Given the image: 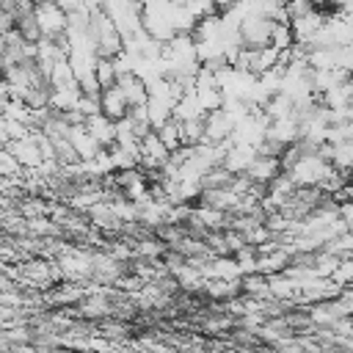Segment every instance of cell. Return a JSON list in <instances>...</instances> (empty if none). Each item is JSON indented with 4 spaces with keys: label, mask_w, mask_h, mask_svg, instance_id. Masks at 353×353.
<instances>
[{
    "label": "cell",
    "mask_w": 353,
    "mask_h": 353,
    "mask_svg": "<svg viewBox=\"0 0 353 353\" xmlns=\"http://www.w3.org/2000/svg\"><path fill=\"white\" fill-rule=\"evenodd\" d=\"M331 171H334V165H331L325 157H320L314 149H303V152L295 157V163H292L290 168H284V174L295 182V188L320 185Z\"/></svg>",
    "instance_id": "obj_1"
},
{
    "label": "cell",
    "mask_w": 353,
    "mask_h": 353,
    "mask_svg": "<svg viewBox=\"0 0 353 353\" xmlns=\"http://www.w3.org/2000/svg\"><path fill=\"white\" fill-rule=\"evenodd\" d=\"M33 19H36L41 36H61L66 28V11L61 6H55L52 0L33 3Z\"/></svg>",
    "instance_id": "obj_2"
},
{
    "label": "cell",
    "mask_w": 353,
    "mask_h": 353,
    "mask_svg": "<svg viewBox=\"0 0 353 353\" xmlns=\"http://www.w3.org/2000/svg\"><path fill=\"white\" fill-rule=\"evenodd\" d=\"M276 19L270 17H262V14H245L240 19V41L243 47H259V44H268V36H270V28H273Z\"/></svg>",
    "instance_id": "obj_3"
},
{
    "label": "cell",
    "mask_w": 353,
    "mask_h": 353,
    "mask_svg": "<svg viewBox=\"0 0 353 353\" xmlns=\"http://www.w3.org/2000/svg\"><path fill=\"white\" fill-rule=\"evenodd\" d=\"M298 135H301V127H298L295 113H290V116H279V119H268L265 138H268L270 143H276L279 149H284L287 143H295Z\"/></svg>",
    "instance_id": "obj_4"
},
{
    "label": "cell",
    "mask_w": 353,
    "mask_h": 353,
    "mask_svg": "<svg viewBox=\"0 0 353 353\" xmlns=\"http://www.w3.org/2000/svg\"><path fill=\"white\" fill-rule=\"evenodd\" d=\"M232 127H234V119H232L226 110L215 108V110H207V113H204V141L218 143V141L229 138Z\"/></svg>",
    "instance_id": "obj_5"
},
{
    "label": "cell",
    "mask_w": 353,
    "mask_h": 353,
    "mask_svg": "<svg viewBox=\"0 0 353 353\" xmlns=\"http://www.w3.org/2000/svg\"><path fill=\"white\" fill-rule=\"evenodd\" d=\"M281 171V165H279V157L276 154H254V160L248 163V168L243 171L254 185H268L276 174Z\"/></svg>",
    "instance_id": "obj_6"
},
{
    "label": "cell",
    "mask_w": 353,
    "mask_h": 353,
    "mask_svg": "<svg viewBox=\"0 0 353 353\" xmlns=\"http://www.w3.org/2000/svg\"><path fill=\"white\" fill-rule=\"evenodd\" d=\"M97 99H99V110H102L108 119H113V121L121 119V116H127V110H130V105H127V99H124V94H121V88H119L116 83L99 88Z\"/></svg>",
    "instance_id": "obj_7"
},
{
    "label": "cell",
    "mask_w": 353,
    "mask_h": 353,
    "mask_svg": "<svg viewBox=\"0 0 353 353\" xmlns=\"http://www.w3.org/2000/svg\"><path fill=\"white\" fill-rule=\"evenodd\" d=\"M6 146L11 149V154L17 157V163L22 165V171H33V168L44 160L41 152H39V143L33 141V135H25V138H19V141H8Z\"/></svg>",
    "instance_id": "obj_8"
},
{
    "label": "cell",
    "mask_w": 353,
    "mask_h": 353,
    "mask_svg": "<svg viewBox=\"0 0 353 353\" xmlns=\"http://www.w3.org/2000/svg\"><path fill=\"white\" fill-rule=\"evenodd\" d=\"M66 138H69V143H72V149H74V154H77V160H88V157H94L102 146H99V141L83 127V124H69V132H66Z\"/></svg>",
    "instance_id": "obj_9"
},
{
    "label": "cell",
    "mask_w": 353,
    "mask_h": 353,
    "mask_svg": "<svg viewBox=\"0 0 353 353\" xmlns=\"http://www.w3.org/2000/svg\"><path fill=\"white\" fill-rule=\"evenodd\" d=\"M83 127L99 141V146L102 149H108V146H113V135H116V121L113 119H108L102 110H97V113H91V116H85L83 119Z\"/></svg>",
    "instance_id": "obj_10"
},
{
    "label": "cell",
    "mask_w": 353,
    "mask_h": 353,
    "mask_svg": "<svg viewBox=\"0 0 353 353\" xmlns=\"http://www.w3.org/2000/svg\"><path fill=\"white\" fill-rule=\"evenodd\" d=\"M254 154H256V149H254V146L232 143V146L223 152V157H221V163H218V165H223L229 174H243V171L248 168V163L254 160Z\"/></svg>",
    "instance_id": "obj_11"
},
{
    "label": "cell",
    "mask_w": 353,
    "mask_h": 353,
    "mask_svg": "<svg viewBox=\"0 0 353 353\" xmlns=\"http://www.w3.org/2000/svg\"><path fill=\"white\" fill-rule=\"evenodd\" d=\"M116 85L121 88V94H124V99H127V105H130V108H135V105H143V102H146V85H143V80H141V77H135L132 72L119 74V77H116Z\"/></svg>",
    "instance_id": "obj_12"
},
{
    "label": "cell",
    "mask_w": 353,
    "mask_h": 353,
    "mask_svg": "<svg viewBox=\"0 0 353 353\" xmlns=\"http://www.w3.org/2000/svg\"><path fill=\"white\" fill-rule=\"evenodd\" d=\"M328 163H331L336 171L347 174V171H350V163H353V141L347 138V141H336V143H331Z\"/></svg>",
    "instance_id": "obj_13"
},
{
    "label": "cell",
    "mask_w": 353,
    "mask_h": 353,
    "mask_svg": "<svg viewBox=\"0 0 353 353\" xmlns=\"http://www.w3.org/2000/svg\"><path fill=\"white\" fill-rule=\"evenodd\" d=\"M268 44L276 47V50H290L295 44V36H292V28H290V19H276L273 28H270V36H268Z\"/></svg>",
    "instance_id": "obj_14"
},
{
    "label": "cell",
    "mask_w": 353,
    "mask_h": 353,
    "mask_svg": "<svg viewBox=\"0 0 353 353\" xmlns=\"http://www.w3.org/2000/svg\"><path fill=\"white\" fill-rule=\"evenodd\" d=\"M72 83H74V72H72L69 61L66 58H58L50 66V72H47V85L50 88H63V85H72Z\"/></svg>",
    "instance_id": "obj_15"
},
{
    "label": "cell",
    "mask_w": 353,
    "mask_h": 353,
    "mask_svg": "<svg viewBox=\"0 0 353 353\" xmlns=\"http://www.w3.org/2000/svg\"><path fill=\"white\" fill-rule=\"evenodd\" d=\"M157 138L163 141V146L168 149V152H174L179 143H182V132H179V121L176 119H168V121H163L157 130Z\"/></svg>",
    "instance_id": "obj_16"
},
{
    "label": "cell",
    "mask_w": 353,
    "mask_h": 353,
    "mask_svg": "<svg viewBox=\"0 0 353 353\" xmlns=\"http://www.w3.org/2000/svg\"><path fill=\"white\" fill-rule=\"evenodd\" d=\"M94 77H97L99 88L113 85V83H116V69H113V61H110V58H105V55H97V63H94Z\"/></svg>",
    "instance_id": "obj_17"
},
{
    "label": "cell",
    "mask_w": 353,
    "mask_h": 353,
    "mask_svg": "<svg viewBox=\"0 0 353 353\" xmlns=\"http://www.w3.org/2000/svg\"><path fill=\"white\" fill-rule=\"evenodd\" d=\"M328 279H331L334 284H339V287L350 284V281H353V259H350V256H342V259L336 262V268L331 270Z\"/></svg>",
    "instance_id": "obj_18"
},
{
    "label": "cell",
    "mask_w": 353,
    "mask_h": 353,
    "mask_svg": "<svg viewBox=\"0 0 353 353\" xmlns=\"http://www.w3.org/2000/svg\"><path fill=\"white\" fill-rule=\"evenodd\" d=\"M22 165L17 163V157L11 154L8 146H0V176H22Z\"/></svg>",
    "instance_id": "obj_19"
}]
</instances>
